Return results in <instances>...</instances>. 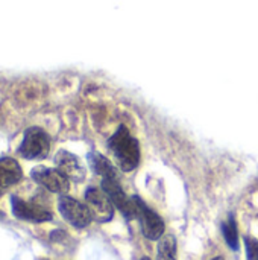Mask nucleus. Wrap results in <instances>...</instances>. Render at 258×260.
<instances>
[{"label":"nucleus","mask_w":258,"mask_h":260,"mask_svg":"<svg viewBox=\"0 0 258 260\" xmlns=\"http://www.w3.org/2000/svg\"><path fill=\"white\" fill-rule=\"evenodd\" d=\"M117 165L123 172H131L138 166L140 146L137 139L128 131L126 126H120L108 142Z\"/></svg>","instance_id":"obj_1"},{"label":"nucleus","mask_w":258,"mask_h":260,"mask_svg":"<svg viewBox=\"0 0 258 260\" xmlns=\"http://www.w3.org/2000/svg\"><path fill=\"white\" fill-rule=\"evenodd\" d=\"M50 151V137L49 134L38 128L30 126L24 131L23 140L18 148V154L27 160H41L46 158Z\"/></svg>","instance_id":"obj_2"},{"label":"nucleus","mask_w":258,"mask_h":260,"mask_svg":"<svg viewBox=\"0 0 258 260\" xmlns=\"http://www.w3.org/2000/svg\"><path fill=\"white\" fill-rule=\"evenodd\" d=\"M58 209H59V213L62 215V218L76 229H85L93 221L88 206L71 198V197L61 195V198L58 201Z\"/></svg>","instance_id":"obj_3"},{"label":"nucleus","mask_w":258,"mask_h":260,"mask_svg":"<svg viewBox=\"0 0 258 260\" xmlns=\"http://www.w3.org/2000/svg\"><path fill=\"white\" fill-rule=\"evenodd\" d=\"M30 177L35 183H38L52 193L65 195L70 189V180L59 169L36 166L30 171Z\"/></svg>","instance_id":"obj_4"},{"label":"nucleus","mask_w":258,"mask_h":260,"mask_svg":"<svg viewBox=\"0 0 258 260\" xmlns=\"http://www.w3.org/2000/svg\"><path fill=\"white\" fill-rule=\"evenodd\" d=\"M134 201H135L137 218L140 221L143 235L151 241H158L160 238H163L166 225H164L161 216L157 215L151 207H148L138 197H134Z\"/></svg>","instance_id":"obj_5"},{"label":"nucleus","mask_w":258,"mask_h":260,"mask_svg":"<svg viewBox=\"0 0 258 260\" xmlns=\"http://www.w3.org/2000/svg\"><path fill=\"white\" fill-rule=\"evenodd\" d=\"M102 190L108 195L114 207H117L126 218H137V209L134 198H129L120 186L119 177L117 178H103L102 180Z\"/></svg>","instance_id":"obj_6"},{"label":"nucleus","mask_w":258,"mask_h":260,"mask_svg":"<svg viewBox=\"0 0 258 260\" xmlns=\"http://www.w3.org/2000/svg\"><path fill=\"white\" fill-rule=\"evenodd\" d=\"M85 204L88 206L93 219L97 222H108L114 216V204L108 195L97 187H88L85 190Z\"/></svg>","instance_id":"obj_7"},{"label":"nucleus","mask_w":258,"mask_h":260,"mask_svg":"<svg viewBox=\"0 0 258 260\" xmlns=\"http://www.w3.org/2000/svg\"><path fill=\"white\" fill-rule=\"evenodd\" d=\"M11 209H12V213H14V216L17 219L26 221V222L40 224V222L52 221V218H53L52 213L47 209H44L43 206L24 201V200H21L18 197L11 198Z\"/></svg>","instance_id":"obj_8"},{"label":"nucleus","mask_w":258,"mask_h":260,"mask_svg":"<svg viewBox=\"0 0 258 260\" xmlns=\"http://www.w3.org/2000/svg\"><path fill=\"white\" fill-rule=\"evenodd\" d=\"M55 165H56V169H59L71 181L79 183L85 178V169L82 163L79 161L76 155H73L68 151H64V149L59 151L55 157Z\"/></svg>","instance_id":"obj_9"},{"label":"nucleus","mask_w":258,"mask_h":260,"mask_svg":"<svg viewBox=\"0 0 258 260\" xmlns=\"http://www.w3.org/2000/svg\"><path fill=\"white\" fill-rule=\"evenodd\" d=\"M23 178V171L18 161L9 157L0 158V187H11Z\"/></svg>","instance_id":"obj_10"},{"label":"nucleus","mask_w":258,"mask_h":260,"mask_svg":"<svg viewBox=\"0 0 258 260\" xmlns=\"http://www.w3.org/2000/svg\"><path fill=\"white\" fill-rule=\"evenodd\" d=\"M88 163H90V166H91V169L97 174V175H100L102 177V180L103 178H117L119 175H117V172H116V169H114V166L109 163V160L108 158H105L102 154H99V152H90L88 154Z\"/></svg>","instance_id":"obj_11"},{"label":"nucleus","mask_w":258,"mask_h":260,"mask_svg":"<svg viewBox=\"0 0 258 260\" xmlns=\"http://www.w3.org/2000/svg\"><path fill=\"white\" fill-rule=\"evenodd\" d=\"M157 260H176V241L172 235L161 238L157 250Z\"/></svg>","instance_id":"obj_12"},{"label":"nucleus","mask_w":258,"mask_h":260,"mask_svg":"<svg viewBox=\"0 0 258 260\" xmlns=\"http://www.w3.org/2000/svg\"><path fill=\"white\" fill-rule=\"evenodd\" d=\"M222 233H224V238H225L228 247L233 250H239V232H237L234 218H230L227 222L222 224Z\"/></svg>","instance_id":"obj_13"},{"label":"nucleus","mask_w":258,"mask_h":260,"mask_svg":"<svg viewBox=\"0 0 258 260\" xmlns=\"http://www.w3.org/2000/svg\"><path fill=\"white\" fill-rule=\"evenodd\" d=\"M38 98V88L35 87V84H24L21 85V88H18V93H17V101L21 102V104H26V102H30V101H35Z\"/></svg>","instance_id":"obj_14"},{"label":"nucleus","mask_w":258,"mask_h":260,"mask_svg":"<svg viewBox=\"0 0 258 260\" xmlns=\"http://www.w3.org/2000/svg\"><path fill=\"white\" fill-rule=\"evenodd\" d=\"M248 260H258V241L255 238H245Z\"/></svg>","instance_id":"obj_15"},{"label":"nucleus","mask_w":258,"mask_h":260,"mask_svg":"<svg viewBox=\"0 0 258 260\" xmlns=\"http://www.w3.org/2000/svg\"><path fill=\"white\" fill-rule=\"evenodd\" d=\"M2 193H3V189L0 187V197H2Z\"/></svg>","instance_id":"obj_16"},{"label":"nucleus","mask_w":258,"mask_h":260,"mask_svg":"<svg viewBox=\"0 0 258 260\" xmlns=\"http://www.w3.org/2000/svg\"><path fill=\"white\" fill-rule=\"evenodd\" d=\"M213 260H224L222 257H216V259H213Z\"/></svg>","instance_id":"obj_17"},{"label":"nucleus","mask_w":258,"mask_h":260,"mask_svg":"<svg viewBox=\"0 0 258 260\" xmlns=\"http://www.w3.org/2000/svg\"><path fill=\"white\" fill-rule=\"evenodd\" d=\"M141 260H151V259H148V257H143V259Z\"/></svg>","instance_id":"obj_18"}]
</instances>
